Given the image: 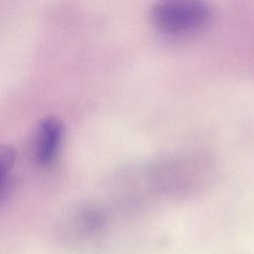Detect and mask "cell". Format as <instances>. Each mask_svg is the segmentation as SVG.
<instances>
[{
    "label": "cell",
    "instance_id": "obj_2",
    "mask_svg": "<svg viewBox=\"0 0 254 254\" xmlns=\"http://www.w3.org/2000/svg\"><path fill=\"white\" fill-rule=\"evenodd\" d=\"M64 127L56 117H47L39 123L33 140L35 161L43 167L50 166L56 159L63 139Z\"/></svg>",
    "mask_w": 254,
    "mask_h": 254
},
{
    "label": "cell",
    "instance_id": "obj_1",
    "mask_svg": "<svg viewBox=\"0 0 254 254\" xmlns=\"http://www.w3.org/2000/svg\"><path fill=\"white\" fill-rule=\"evenodd\" d=\"M153 20L167 34L186 35L204 26L210 16L207 6L191 0H169L155 6Z\"/></svg>",
    "mask_w": 254,
    "mask_h": 254
},
{
    "label": "cell",
    "instance_id": "obj_3",
    "mask_svg": "<svg viewBox=\"0 0 254 254\" xmlns=\"http://www.w3.org/2000/svg\"><path fill=\"white\" fill-rule=\"evenodd\" d=\"M16 159L13 148L7 145H0V174H9Z\"/></svg>",
    "mask_w": 254,
    "mask_h": 254
}]
</instances>
